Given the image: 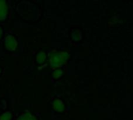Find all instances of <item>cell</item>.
Returning a JSON list of instances; mask_svg holds the SVG:
<instances>
[{"mask_svg": "<svg viewBox=\"0 0 133 120\" xmlns=\"http://www.w3.org/2000/svg\"><path fill=\"white\" fill-rule=\"evenodd\" d=\"M12 118V114L9 112H4L1 116H0V120H10Z\"/></svg>", "mask_w": 133, "mask_h": 120, "instance_id": "7", "label": "cell"}, {"mask_svg": "<svg viewBox=\"0 0 133 120\" xmlns=\"http://www.w3.org/2000/svg\"><path fill=\"white\" fill-rule=\"evenodd\" d=\"M62 73H63V72H62V70H55L53 72V77L55 78V79L59 78V77H62Z\"/></svg>", "mask_w": 133, "mask_h": 120, "instance_id": "8", "label": "cell"}, {"mask_svg": "<svg viewBox=\"0 0 133 120\" xmlns=\"http://www.w3.org/2000/svg\"><path fill=\"white\" fill-rule=\"evenodd\" d=\"M52 106H53L54 109L57 112H62L65 109V105H64L63 102L59 99H55L52 102Z\"/></svg>", "mask_w": 133, "mask_h": 120, "instance_id": "4", "label": "cell"}, {"mask_svg": "<svg viewBox=\"0 0 133 120\" xmlns=\"http://www.w3.org/2000/svg\"><path fill=\"white\" fill-rule=\"evenodd\" d=\"M36 59H37V62L38 63H43L45 61V59H46V55H45V53H44L42 52H40V53H38L37 55V56H36Z\"/></svg>", "mask_w": 133, "mask_h": 120, "instance_id": "6", "label": "cell"}, {"mask_svg": "<svg viewBox=\"0 0 133 120\" xmlns=\"http://www.w3.org/2000/svg\"><path fill=\"white\" fill-rule=\"evenodd\" d=\"M2 29L0 27V38L2 37Z\"/></svg>", "mask_w": 133, "mask_h": 120, "instance_id": "9", "label": "cell"}, {"mask_svg": "<svg viewBox=\"0 0 133 120\" xmlns=\"http://www.w3.org/2000/svg\"><path fill=\"white\" fill-rule=\"evenodd\" d=\"M0 73H1V70H0Z\"/></svg>", "mask_w": 133, "mask_h": 120, "instance_id": "10", "label": "cell"}, {"mask_svg": "<svg viewBox=\"0 0 133 120\" xmlns=\"http://www.w3.org/2000/svg\"><path fill=\"white\" fill-rule=\"evenodd\" d=\"M8 14V5L5 1L0 0V20H4Z\"/></svg>", "mask_w": 133, "mask_h": 120, "instance_id": "3", "label": "cell"}, {"mask_svg": "<svg viewBox=\"0 0 133 120\" xmlns=\"http://www.w3.org/2000/svg\"><path fill=\"white\" fill-rule=\"evenodd\" d=\"M5 46L6 49L10 52L15 51L17 47V41L16 38L12 35H8L5 38Z\"/></svg>", "mask_w": 133, "mask_h": 120, "instance_id": "2", "label": "cell"}, {"mask_svg": "<svg viewBox=\"0 0 133 120\" xmlns=\"http://www.w3.org/2000/svg\"><path fill=\"white\" fill-rule=\"evenodd\" d=\"M69 55L66 52H55L51 55L50 57V63L52 68H58L64 65Z\"/></svg>", "mask_w": 133, "mask_h": 120, "instance_id": "1", "label": "cell"}, {"mask_svg": "<svg viewBox=\"0 0 133 120\" xmlns=\"http://www.w3.org/2000/svg\"><path fill=\"white\" fill-rule=\"evenodd\" d=\"M17 120H37V119L30 113H25V114H22L17 119Z\"/></svg>", "mask_w": 133, "mask_h": 120, "instance_id": "5", "label": "cell"}]
</instances>
